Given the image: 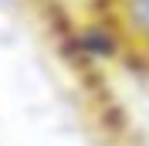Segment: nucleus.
I'll return each mask as SVG.
<instances>
[{
    "instance_id": "nucleus-1",
    "label": "nucleus",
    "mask_w": 149,
    "mask_h": 146,
    "mask_svg": "<svg viewBox=\"0 0 149 146\" xmlns=\"http://www.w3.org/2000/svg\"><path fill=\"white\" fill-rule=\"evenodd\" d=\"M81 44H85V48H92V51H98V55H112V51H115L112 34H109V31H102V27L85 31V34H81Z\"/></svg>"
},
{
    "instance_id": "nucleus-2",
    "label": "nucleus",
    "mask_w": 149,
    "mask_h": 146,
    "mask_svg": "<svg viewBox=\"0 0 149 146\" xmlns=\"http://www.w3.org/2000/svg\"><path fill=\"white\" fill-rule=\"evenodd\" d=\"M129 20L139 34L149 37V0H129Z\"/></svg>"
}]
</instances>
